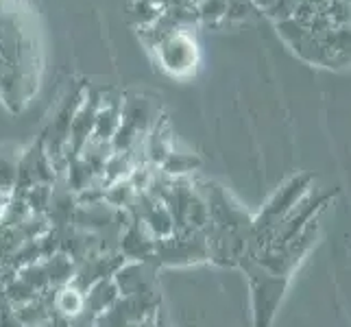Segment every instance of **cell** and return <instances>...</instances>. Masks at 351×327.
<instances>
[{"mask_svg": "<svg viewBox=\"0 0 351 327\" xmlns=\"http://www.w3.org/2000/svg\"><path fill=\"white\" fill-rule=\"evenodd\" d=\"M157 240L149 234V229L144 223L133 221L123 229V234L118 238V251L123 253L127 262H151L155 256Z\"/></svg>", "mask_w": 351, "mask_h": 327, "instance_id": "7", "label": "cell"}, {"mask_svg": "<svg viewBox=\"0 0 351 327\" xmlns=\"http://www.w3.org/2000/svg\"><path fill=\"white\" fill-rule=\"evenodd\" d=\"M245 266L249 271V282H251V297H253V325L256 327H269L275 310L280 306L284 288H286V277L275 275L266 271L253 260H245Z\"/></svg>", "mask_w": 351, "mask_h": 327, "instance_id": "1", "label": "cell"}, {"mask_svg": "<svg viewBox=\"0 0 351 327\" xmlns=\"http://www.w3.org/2000/svg\"><path fill=\"white\" fill-rule=\"evenodd\" d=\"M5 295L9 299V304L14 306V308H20L24 304H31V301H35L40 295L35 293V290L29 286V284H24L20 277H16L14 282H9L5 286Z\"/></svg>", "mask_w": 351, "mask_h": 327, "instance_id": "19", "label": "cell"}, {"mask_svg": "<svg viewBox=\"0 0 351 327\" xmlns=\"http://www.w3.org/2000/svg\"><path fill=\"white\" fill-rule=\"evenodd\" d=\"M127 260L120 251H96L90 258L77 264V275L72 280V286H77L81 293H86L94 284L114 280L116 271L123 266Z\"/></svg>", "mask_w": 351, "mask_h": 327, "instance_id": "5", "label": "cell"}, {"mask_svg": "<svg viewBox=\"0 0 351 327\" xmlns=\"http://www.w3.org/2000/svg\"><path fill=\"white\" fill-rule=\"evenodd\" d=\"M197 14L205 24H219L225 20L227 0H197Z\"/></svg>", "mask_w": 351, "mask_h": 327, "instance_id": "21", "label": "cell"}, {"mask_svg": "<svg viewBox=\"0 0 351 327\" xmlns=\"http://www.w3.org/2000/svg\"><path fill=\"white\" fill-rule=\"evenodd\" d=\"M18 277L24 284H29L38 295H44L46 290H51V282H48V275H46V269L42 262L22 266L18 271Z\"/></svg>", "mask_w": 351, "mask_h": 327, "instance_id": "18", "label": "cell"}, {"mask_svg": "<svg viewBox=\"0 0 351 327\" xmlns=\"http://www.w3.org/2000/svg\"><path fill=\"white\" fill-rule=\"evenodd\" d=\"M210 260L208 240L199 232H175L164 240H157L153 264L162 266H188Z\"/></svg>", "mask_w": 351, "mask_h": 327, "instance_id": "2", "label": "cell"}, {"mask_svg": "<svg viewBox=\"0 0 351 327\" xmlns=\"http://www.w3.org/2000/svg\"><path fill=\"white\" fill-rule=\"evenodd\" d=\"M120 297H138L157 293L151 262H125L114 275Z\"/></svg>", "mask_w": 351, "mask_h": 327, "instance_id": "6", "label": "cell"}, {"mask_svg": "<svg viewBox=\"0 0 351 327\" xmlns=\"http://www.w3.org/2000/svg\"><path fill=\"white\" fill-rule=\"evenodd\" d=\"M103 96L99 92H86L83 101L77 109L75 118H72L70 125V138H68V147H66V162L75 160L81 155L83 147L92 140L94 136V125H96V114H99Z\"/></svg>", "mask_w": 351, "mask_h": 327, "instance_id": "4", "label": "cell"}, {"mask_svg": "<svg viewBox=\"0 0 351 327\" xmlns=\"http://www.w3.org/2000/svg\"><path fill=\"white\" fill-rule=\"evenodd\" d=\"M199 166H201V160L197 155L173 149L171 153H168L166 160L162 162L160 171L171 179H181V177H188L190 173H195Z\"/></svg>", "mask_w": 351, "mask_h": 327, "instance_id": "15", "label": "cell"}, {"mask_svg": "<svg viewBox=\"0 0 351 327\" xmlns=\"http://www.w3.org/2000/svg\"><path fill=\"white\" fill-rule=\"evenodd\" d=\"M18 181V160L0 155V195L11 197Z\"/></svg>", "mask_w": 351, "mask_h": 327, "instance_id": "20", "label": "cell"}, {"mask_svg": "<svg viewBox=\"0 0 351 327\" xmlns=\"http://www.w3.org/2000/svg\"><path fill=\"white\" fill-rule=\"evenodd\" d=\"M251 3L256 5V9H260V11H264V14H266V11H269L277 3V0H251Z\"/></svg>", "mask_w": 351, "mask_h": 327, "instance_id": "25", "label": "cell"}, {"mask_svg": "<svg viewBox=\"0 0 351 327\" xmlns=\"http://www.w3.org/2000/svg\"><path fill=\"white\" fill-rule=\"evenodd\" d=\"M83 295H86V308L83 310H86L92 319H99L101 314H105L107 310L118 304L120 290L114 280H105V282H99L92 288H88Z\"/></svg>", "mask_w": 351, "mask_h": 327, "instance_id": "10", "label": "cell"}, {"mask_svg": "<svg viewBox=\"0 0 351 327\" xmlns=\"http://www.w3.org/2000/svg\"><path fill=\"white\" fill-rule=\"evenodd\" d=\"M133 20L140 24V29H149L157 22V18L162 16V7L151 5V3H144V0H133Z\"/></svg>", "mask_w": 351, "mask_h": 327, "instance_id": "22", "label": "cell"}, {"mask_svg": "<svg viewBox=\"0 0 351 327\" xmlns=\"http://www.w3.org/2000/svg\"><path fill=\"white\" fill-rule=\"evenodd\" d=\"M120 109H123V99H101L99 114H96V125H94V136L96 142H112L114 133L120 127Z\"/></svg>", "mask_w": 351, "mask_h": 327, "instance_id": "11", "label": "cell"}, {"mask_svg": "<svg viewBox=\"0 0 351 327\" xmlns=\"http://www.w3.org/2000/svg\"><path fill=\"white\" fill-rule=\"evenodd\" d=\"M140 223H144V227L149 229V234L155 240H164L175 234V221L164 203H153L149 212L142 216Z\"/></svg>", "mask_w": 351, "mask_h": 327, "instance_id": "14", "label": "cell"}, {"mask_svg": "<svg viewBox=\"0 0 351 327\" xmlns=\"http://www.w3.org/2000/svg\"><path fill=\"white\" fill-rule=\"evenodd\" d=\"M44 269H46V275H48V282H51V288H62V286H68L72 284L77 275V262L72 260L66 253H55V256L42 260Z\"/></svg>", "mask_w": 351, "mask_h": 327, "instance_id": "13", "label": "cell"}, {"mask_svg": "<svg viewBox=\"0 0 351 327\" xmlns=\"http://www.w3.org/2000/svg\"><path fill=\"white\" fill-rule=\"evenodd\" d=\"M144 3H151V5H157L164 9V0H144Z\"/></svg>", "mask_w": 351, "mask_h": 327, "instance_id": "26", "label": "cell"}, {"mask_svg": "<svg viewBox=\"0 0 351 327\" xmlns=\"http://www.w3.org/2000/svg\"><path fill=\"white\" fill-rule=\"evenodd\" d=\"M86 308V295L77 286H62L53 293V314H59L64 319H75Z\"/></svg>", "mask_w": 351, "mask_h": 327, "instance_id": "12", "label": "cell"}, {"mask_svg": "<svg viewBox=\"0 0 351 327\" xmlns=\"http://www.w3.org/2000/svg\"><path fill=\"white\" fill-rule=\"evenodd\" d=\"M136 195L138 192L131 186V181L120 179L105 188V205H110L112 210H127Z\"/></svg>", "mask_w": 351, "mask_h": 327, "instance_id": "16", "label": "cell"}, {"mask_svg": "<svg viewBox=\"0 0 351 327\" xmlns=\"http://www.w3.org/2000/svg\"><path fill=\"white\" fill-rule=\"evenodd\" d=\"M120 116H123L125 125L136 129L140 136H147L157 120V109L149 99H144V96H129V99H123Z\"/></svg>", "mask_w": 351, "mask_h": 327, "instance_id": "9", "label": "cell"}, {"mask_svg": "<svg viewBox=\"0 0 351 327\" xmlns=\"http://www.w3.org/2000/svg\"><path fill=\"white\" fill-rule=\"evenodd\" d=\"M155 51H157V57H160L164 70H168L171 75H177V77L190 75L199 62L197 44L186 31L173 33L171 38H166Z\"/></svg>", "mask_w": 351, "mask_h": 327, "instance_id": "3", "label": "cell"}, {"mask_svg": "<svg viewBox=\"0 0 351 327\" xmlns=\"http://www.w3.org/2000/svg\"><path fill=\"white\" fill-rule=\"evenodd\" d=\"M0 327H24L22 321L16 317V312L11 310V312H5L3 317H0Z\"/></svg>", "mask_w": 351, "mask_h": 327, "instance_id": "24", "label": "cell"}, {"mask_svg": "<svg viewBox=\"0 0 351 327\" xmlns=\"http://www.w3.org/2000/svg\"><path fill=\"white\" fill-rule=\"evenodd\" d=\"M323 46V66L328 68H343L351 66V24L345 27H334L317 35Z\"/></svg>", "mask_w": 351, "mask_h": 327, "instance_id": "8", "label": "cell"}, {"mask_svg": "<svg viewBox=\"0 0 351 327\" xmlns=\"http://www.w3.org/2000/svg\"><path fill=\"white\" fill-rule=\"evenodd\" d=\"M256 5L251 0H227V14L225 20L229 22H242L251 18V14H256Z\"/></svg>", "mask_w": 351, "mask_h": 327, "instance_id": "23", "label": "cell"}, {"mask_svg": "<svg viewBox=\"0 0 351 327\" xmlns=\"http://www.w3.org/2000/svg\"><path fill=\"white\" fill-rule=\"evenodd\" d=\"M53 190L55 186H44V184H35L33 188L27 190V195H24V203H27V208L31 214L35 216H44L51 208V201H53Z\"/></svg>", "mask_w": 351, "mask_h": 327, "instance_id": "17", "label": "cell"}]
</instances>
